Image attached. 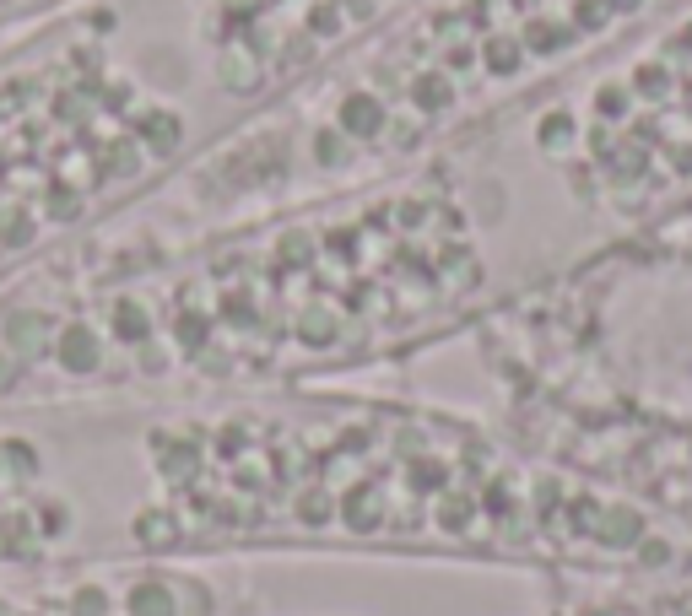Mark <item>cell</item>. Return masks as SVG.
I'll return each instance as SVG.
<instances>
[{
  "instance_id": "7",
  "label": "cell",
  "mask_w": 692,
  "mask_h": 616,
  "mask_svg": "<svg viewBox=\"0 0 692 616\" xmlns=\"http://www.w3.org/2000/svg\"><path fill=\"white\" fill-rule=\"evenodd\" d=\"M76 0H0V38H17L38 28V22L60 17V11H71Z\"/></svg>"
},
{
  "instance_id": "6",
  "label": "cell",
  "mask_w": 692,
  "mask_h": 616,
  "mask_svg": "<svg viewBox=\"0 0 692 616\" xmlns=\"http://www.w3.org/2000/svg\"><path fill=\"white\" fill-rule=\"evenodd\" d=\"M557 616H692V573L617 589V595H606V600H590V606L557 611Z\"/></svg>"
},
{
  "instance_id": "4",
  "label": "cell",
  "mask_w": 692,
  "mask_h": 616,
  "mask_svg": "<svg viewBox=\"0 0 692 616\" xmlns=\"http://www.w3.org/2000/svg\"><path fill=\"white\" fill-rule=\"evenodd\" d=\"M476 130L568 281L633 254L692 217V0Z\"/></svg>"
},
{
  "instance_id": "2",
  "label": "cell",
  "mask_w": 692,
  "mask_h": 616,
  "mask_svg": "<svg viewBox=\"0 0 692 616\" xmlns=\"http://www.w3.org/2000/svg\"><path fill=\"white\" fill-rule=\"evenodd\" d=\"M422 0H76L0 38V292L157 206Z\"/></svg>"
},
{
  "instance_id": "5",
  "label": "cell",
  "mask_w": 692,
  "mask_h": 616,
  "mask_svg": "<svg viewBox=\"0 0 692 616\" xmlns=\"http://www.w3.org/2000/svg\"><path fill=\"white\" fill-rule=\"evenodd\" d=\"M0 616H228L217 568H82L0 584Z\"/></svg>"
},
{
  "instance_id": "3",
  "label": "cell",
  "mask_w": 692,
  "mask_h": 616,
  "mask_svg": "<svg viewBox=\"0 0 692 616\" xmlns=\"http://www.w3.org/2000/svg\"><path fill=\"white\" fill-rule=\"evenodd\" d=\"M676 0H422L260 130L276 190L319 195L401 168L476 119L617 49Z\"/></svg>"
},
{
  "instance_id": "1",
  "label": "cell",
  "mask_w": 692,
  "mask_h": 616,
  "mask_svg": "<svg viewBox=\"0 0 692 616\" xmlns=\"http://www.w3.org/2000/svg\"><path fill=\"white\" fill-rule=\"evenodd\" d=\"M228 557H417L655 584L660 508L503 422L341 384L0 406V584Z\"/></svg>"
}]
</instances>
